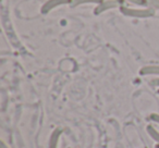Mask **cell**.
Returning a JSON list of instances; mask_svg holds the SVG:
<instances>
[{
    "mask_svg": "<svg viewBox=\"0 0 159 148\" xmlns=\"http://www.w3.org/2000/svg\"><path fill=\"white\" fill-rule=\"evenodd\" d=\"M155 148H159V145H157V144H156V146H155Z\"/></svg>",
    "mask_w": 159,
    "mask_h": 148,
    "instance_id": "obj_12",
    "label": "cell"
},
{
    "mask_svg": "<svg viewBox=\"0 0 159 148\" xmlns=\"http://www.w3.org/2000/svg\"><path fill=\"white\" fill-rule=\"evenodd\" d=\"M150 84L152 85V86H156V87H159V78H152V81H150Z\"/></svg>",
    "mask_w": 159,
    "mask_h": 148,
    "instance_id": "obj_11",
    "label": "cell"
},
{
    "mask_svg": "<svg viewBox=\"0 0 159 148\" xmlns=\"http://www.w3.org/2000/svg\"><path fill=\"white\" fill-rule=\"evenodd\" d=\"M120 11L123 16L129 18L136 19H148L155 16V10L150 7H139V8H129L120 7Z\"/></svg>",
    "mask_w": 159,
    "mask_h": 148,
    "instance_id": "obj_1",
    "label": "cell"
},
{
    "mask_svg": "<svg viewBox=\"0 0 159 148\" xmlns=\"http://www.w3.org/2000/svg\"><path fill=\"white\" fill-rule=\"evenodd\" d=\"M146 132H147V134L150 136V138H152L157 145H159V131L157 130L156 128H154L152 125H147L146 126Z\"/></svg>",
    "mask_w": 159,
    "mask_h": 148,
    "instance_id": "obj_6",
    "label": "cell"
},
{
    "mask_svg": "<svg viewBox=\"0 0 159 148\" xmlns=\"http://www.w3.org/2000/svg\"><path fill=\"white\" fill-rule=\"evenodd\" d=\"M120 1H123V0H120Z\"/></svg>",
    "mask_w": 159,
    "mask_h": 148,
    "instance_id": "obj_14",
    "label": "cell"
},
{
    "mask_svg": "<svg viewBox=\"0 0 159 148\" xmlns=\"http://www.w3.org/2000/svg\"><path fill=\"white\" fill-rule=\"evenodd\" d=\"M157 93H158V94H159V89H158V91H157Z\"/></svg>",
    "mask_w": 159,
    "mask_h": 148,
    "instance_id": "obj_13",
    "label": "cell"
},
{
    "mask_svg": "<svg viewBox=\"0 0 159 148\" xmlns=\"http://www.w3.org/2000/svg\"><path fill=\"white\" fill-rule=\"evenodd\" d=\"M123 1H126V2H129V3H132V5L137 6V7H147L146 0H123Z\"/></svg>",
    "mask_w": 159,
    "mask_h": 148,
    "instance_id": "obj_8",
    "label": "cell"
},
{
    "mask_svg": "<svg viewBox=\"0 0 159 148\" xmlns=\"http://www.w3.org/2000/svg\"><path fill=\"white\" fill-rule=\"evenodd\" d=\"M104 0H73L72 6L73 7H77V6H82V5H100Z\"/></svg>",
    "mask_w": 159,
    "mask_h": 148,
    "instance_id": "obj_7",
    "label": "cell"
},
{
    "mask_svg": "<svg viewBox=\"0 0 159 148\" xmlns=\"http://www.w3.org/2000/svg\"><path fill=\"white\" fill-rule=\"evenodd\" d=\"M149 120L154 122V123L159 124V113H152L149 115Z\"/></svg>",
    "mask_w": 159,
    "mask_h": 148,
    "instance_id": "obj_10",
    "label": "cell"
},
{
    "mask_svg": "<svg viewBox=\"0 0 159 148\" xmlns=\"http://www.w3.org/2000/svg\"><path fill=\"white\" fill-rule=\"evenodd\" d=\"M121 2L122 1H120V0H104L100 5L96 6L95 10H94V14H95V16H98V14H102V12L107 11V10L121 7V6H120Z\"/></svg>",
    "mask_w": 159,
    "mask_h": 148,
    "instance_id": "obj_3",
    "label": "cell"
},
{
    "mask_svg": "<svg viewBox=\"0 0 159 148\" xmlns=\"http://www.w3.org/2000/svg\"><path fill=\"white\" fill-rule=\"evenodd\" d=\"M62 130L60 128H57L52 131L50 135V138H49L48 143V148H58V144H59V139L61 137Z\"/></svg>",
    "mask_w": 159,
    "mask_h": 148,
    "instance_id": "obj_4",
    "label": "cell"
},
{
    "mask_svg": "<svg viewBox=\"0 0 159 148\" xmlns=\"http://www.w3.org/2000/svg\"><path fill=\"white\" fill-rule=\"evenodd\" d=\"M72 2L73 0H47L46 2L42 6V8H40V12L43 14H47L52 11V10H55L56 8L60 7V6L69 5V3Z\"/></svg>",
    "mask_w": 159,
    "mask_h": 148,
    "instance_id": "obj_2",
    "label": "cell"
},
{
    "mask_svg": "<svg viewBox=\"0 0 159 148\" xmlns=\"http://www.w3.org/2000/svg\"><path fill=\"white\" fill-rule=\"evenodd\" d=\"M139 74L143 76H159V65H145L139 70Z\"/></svg>",
    "mask_w": 159,
    "mask_h": 148,
    "instance_id": "obj_5",
    "label": "cell"
},
{
    "mask_svg": "<svg viewBox=\"0 0 159 148\" xmlns=\"http://www.w3.org/2000/svg\"><path fill=\"white\" fill-rule=\"evenodd\" d=\"M147 7L152 8L154 10H159V0H146Z\"/></svg>",
    "mask_w": 159,
    "mask_h": 148,
    "instance_id": "obj_9",
    "label": "cell"
}]
</instances>
